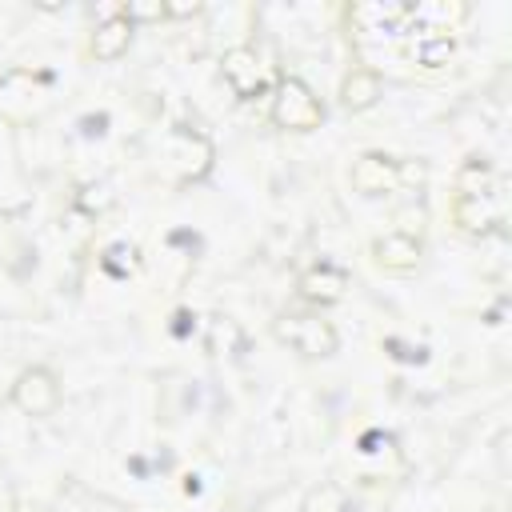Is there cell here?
I'll use <instances>...</instances> for the list:
<instances>
[{"label": "cell", "instance_id": "15", "mask_svg": "<svg viewBox=\"0 0 512 512\" xmlns=\"http://www.w3.org/2000/svg\"><path fill=\"white\" fill-rule=\"evenodd\" d=\"M452 56H456V40H452L448 32H424L420 44H416V60H420L424 68H440V64H448Z\"/></svg>", "mask_w": 512, "mask_h": 512}, {"label": "cell", "instance_id": "4", "mask_svg": "<svg viewBox=\"0 0 512 512\" xmlns=\"http://www.w3.org/2000/svg\"><path fill=\"white\" fill-rule=\"evenodd\" d=\"M348 284H352V280H348V272H344V268H336V264L320 260V264H312V268H304V272H300V280H296V292H300L308 304H316V308H328V304L344 300Z\"/></svg>", "mask_w": 512, "mask_h": 512}, {"label": "cell", "instance_id": "11", "mask_svg": "<svg viewBox=\"0 0 512 512\" xmlns=\"http://www.w3.org/2000/svg\"><path fill=\"white\" fill-rule=\"evenodd\" d=\"M468 16V4L460 0H424V4H412V16L408 24H416L420 32H452V24H460Z\"/></svg>", "mask_w": 512, "mask_h": 512}, {"label": "cell", "instance_id": "20", "mask_svg": "<svg viewBox=\"0 0 512 512\" xmlns=\"http://www.w3.org/2000/svg\"><path fill=\"white\" fill-rule=\"evenodd\" d=\"M172 320H176V324H172V332H176V336H188V328H192V320H196V316H192L188 308H180Z\"/></svg>", "mask_w": 512, "mask_h": 512}, {"label": "cell", "instance_id": "18", "mask_svg": "<svg viewBox=\"0 0 512 512\" xmlns=\"http://www.w3.org/2000/svg\"><path fill=\"white\" fill-rule=\"evenodd\" d=\"M396 176H400V188L420 192V188H424L428 168H424V160H396Z\"/></svg>", "mask_w": 512, "mask_h": 512}, {"label": "cell", "instance_id": "9", "mask_svg": "<svg viewBox=\"0 0 512 512\" xmlns=\"http://www.w3.org/2000/svg\"><path fill=\"white\" fill-rule=\"evenodd\" d=\"M364 32H404L408 28V16H412V4H400V0H380V4H356L348 12Z\"/></svg>", "mask_w": 512, "mask_h": 512}, {"label": "cell", "instance_id": "16", "mask_svg": "<svg viewBox=\"0 0 512 512\" xmlns=\"http://www.w3.org/2000/svg\"><path fill=\"white\" fill-rule=\"evenodd\" d=\"M300 512H348V492L340 484H316L304 492Z\"/></svg>", "mask_w": 512, "mask_h": 512}, {"label": "cell", "instance_id": "5", "mask_svg": "<svg viewBox=\"0 0 512 512\" xmlns=\"http://www.w3.org/2000/svg\"><path fill=\"white\" fill-rule=\"evenodd\" d=\"M352 188H356L360 196H384V192H396V188H400L396 156H388V152H360L356 164H352Z\"/></svg>", "mask_w": 512, "mask_h": 512}, {"label": "cell", "instance_id": "7", "mask_svg": "<svg viewBox=\"0 0 512 512\" xmlns=\"http://www.w3.org/2000/svg\"><path fill=\"white\" fill-rule=\"evenodd\" d=\"M224 80L240 100H256L264 92V68H260L256 48H248V44L228 48L224 52Z\"/></svg>", "mask_w": 512, "mask_h": 512}, {"label": "cell", "instance_id": "6", "mask_svg": "<svg viewBox=\"0 0 512 512\" xmlns=\"http://www.w3.org/2000/svg\"><path fill=\"white\" fill-rule=\"evenodd\" d=\"M452 220L468 236H488L492 228L504 224V200H500V192H492V196H456Z\"/></svg>", "mask_w": 512, "mask_h": 512}, {"label": "cell", "instance_id": "8", "mask_svg": "<svg viewBox=\"0 0 512 512\" xmlns=\"http://www.w3.org/2000/svg\"><path fill=\"white\" fill-rule=\"evenodd\" d=\"M420 256H424V248H420V236H412V232H388L372 244V260L388 272H412L420 264Z\"/></svg>", "mask_w": 512, "mask_h": 512}, {"label": "cell", "instance_id": "17", "mask_svg": "<svg viewBox=\"0 0 512 512\" xmlns=\"http://www.w3.org/2000/svg\"><path fill=\"white\" fill-rule=\"evenodd\" d=\"M120 16L128 24H160V20H168V4L164 0H128L120 8Z\"/></svg>", "mask_w": 512, "mask_h": 512}, {"label": "cell", "instance_id": "22", "mask_svg": "<svg viewBox=\"0 0 512 512\" xmlns=\"http://www.w3.org/2000/svg\"><path fill=\"white\" fill-rule=\"evenodd\" d=\"M388 348H400V352H396L400 360H424V348H408V344H400V340H388Z\"/></svg>", "mask_w": 512, "mask_h": 512}, {"label": "cell", "instance_id": "19", "mask_svg": "<svg viewBox=\"0 0 512 512\" xmlns=\"http://www.w3.org/2000/svg\"><path fill=\"white\" fill-rule=\"evenodd\" d=\"M76 204H80L84 212H104V208L112 204V192H108V184H88V188H80Z\"/></svg>", "mask_w": 512, "mask_h": 512}, {"label": "cell", "instance_id": "3", "mask_svg": "<svg viewBox=\"0 0 512 512\" xmlns=\"http://www.w3.org/2000/svg\"><path fill=\"white\" fill-rule=\"evenodd\" d=\"M12 404L24 412V416H52L56 404H60V380L52 368L44 364H32L16 376L12 384Z\"/></svg>", "mask_w": 512, "mask_h": 512}, {"label": "cell", "instance_id": "23", "mask_svg": "<svg viewBox=\"0 0 512 512\" xmlns=\"http://www.w3.org/2000/svg\"><path fill=\"white\" fill-rule=\"evenodd\" d=\"M200 12V4L192 0V4H168V16H196Z\"/></svg>", "mask_w": 512, "mask_h": 512}, {"label": "cell", "instance_id": "1", "mask_svg": "<svg viewBox=\"0 0 512 512\" xmlns=\"http://www.w3.org/2000/svg\"><path fill=\"white\" fill-rule=\"evenodd\" d=\"M268 116H272V124L284 128V132H312V128H320V120H324V104H320V96L312 92L308 80H300V76H280V84H276V92H272Z\"/></svg>", "mask_w": 512, "mask_h": 512}, {"label": "cell", "instance_id": "10", "mask_svg": "<svg viewBox=\"0 0 512 512\" xmlns=\"http://www.w3.org/2000/svg\"><path fill=\"white\" fill-rule=\"evenodd\" d=\"M128 44H132V24H128L120 12H112L108 20L96 24L88 52H92L96 60H120V56L128 52Z\"/></svg>", "mask_w": 512, "mask_h": 512}, {"label": "cell", "instance_id": "2", "mask_svg": "<svg viewBox=\"0 0 512 512\" xmlns=\"http://www.w3.org/2000/svg\"><path fill=\"white\" fill-rule=\"evenodd\" d=\"M276 336L288 348H296L300 356H312V360L316 356H332L340 348V336L324 316H280L276 320Z\"/></svg>", "mask_w": 512, "mask_h": 512}, {"label": "cell", "instance_id": "13", "mask_svg": "<svg viewBox=\"0 0 512 512\" xmlns=\"http://www.w3.org/2000/svg\"><path fill=\"white\" fill-rule=\"evenodd\" d=\"M456 192L460 196H492V192H500V176H496V168L488 160L472 156L456 172Z\"/></svg>", "mask_w": 512, "mask_h": 512}, {"label": "cell", "instance_id": "12", "mask_svg": "<svg viewBox=\"0 0 512 512\" xmlns=\"http://www.w3.org/2000/svg\"><path fill=\"white\" fill-rule=\"evenodd\" d=\"M380 76L372 72V68H352L348 76H344V84H340V104L348 108V112H368L376 100H380Z\"/></svg>", "mask_w": 512, "mask_h": 512}, {"label": "cell", "instance_id": "14", "mask_svg": "<svg viewBox=\"0 0 512 512\" xmlns=\"http://www.w3.org/2000/svg\"><path fill=\"white\" fill-rule=\"evenodd\" d=\"M140 248L136 244H128V240H112L104 252H100V268L108 272V276H116V280H124V276H136L140 272Z\"/></svg>", "mask_w": 512, "mask_h": 512}, {"label": "cell", "instance_id": "21", "mask_svg": "<svg viewBox=\"0 0 512 512\" xmlns=\"http://www.w3.org/2000/svg\"><path fill=\"white\" fill-rule=\"evenodd\" d=\"M12 512H48L40 500H32V496H16L12 500Z\"/></svg>", "mask_w": 512, "mask_h": 512}]
</instances>
